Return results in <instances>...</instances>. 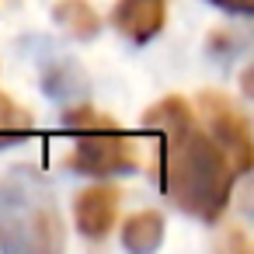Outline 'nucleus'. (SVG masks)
Returning <instances> with one entry per match:
<instances>
[{"label":"nucleus","instance_id":"obj_1","mask_svg":"<svg viewBox=\"0 0 254 254\" xmlns=\"http://www.w3.org/2000/svg\"><path fill=\"white\" fill-rule=\"evenodd\" d=\"M153 115H157L153 122L167 136L164 188L178 198L181 209L212 219L230 195V164H226L223 150L191 126L188 108L181 101H171V105L157 108Z\"/></svg>","mask_w":254,"mask_h":254},{"label":"nucleus","instance_id":"obj_2","mask_svg":"<svg viewBox=\"0 0 254 254\" xmlns=\"http://www.w3.org/2000/svg\"><path fill=\"white\" fill-rule=\"evenodd\" d=\"M0 240L11 251H53L63 244L53 195L35 174L0 181Z\"/></svg>","mask_w":254,"mask_h":254},{"label":"nucleus","instance_id":"obj_3","mask_svg":"<svg viewBox=\"0 0 254 254\" xmlns=\"http://www.w3.org/2000/svg\"><path fill=\"white\" fill-rule=\"evenodd\" d=\"M73 164L84 174H126L132 167V153L119 132H112L105 122H98L84 132H77Z\"/></svg>","mask_w":254,"mask_h":254},{"label":"nucleus","instance_id":"obj_4","mask_svg":"<svg viewBox=\"0 0 254 254\" xmlns=\"http://www.w3.org/2000/svg\"><path fill=\"white\" fill-rule=\"evenodd\" d=\"M112 21L132 42H146L164 25V0H119L112 11Z\"/></svg>","mask_w":254,"mask_h":254},{"label":"nucleus","instance_id":"obj_5","mask_svg":"<svg viewBox=\"0 0 254 254\" xmlns=\"http://www.w3.org/2000/svg\"><path fill=\"white\" fill-rule=\"evenodd\" d=\"M212 143L223 150L226 164L244 171L247 160H251V143H247V126L230 112V108H219L212 115Z\"/></svg>","mask_w":254,"mask_h":254},{"label":"nucleus","instance_id":"obj_6","mask_svg":"<svg viewBox=\"0 0 254 254\" xmlns=\"http://www.w3.org/2000/svg\"><path fill=\"white\" fill-rule=\"evenodd\" d=\"M77 223L87 237H105L115 223V195L105 188L84 191L77 198Z\"/></svg>","mask_w":254,"mask_h":254},{"label":"nucleus","instance_id":"obj_7","mask_svg":"<svg viewBox=\"0 0 254 254\" xmlns=\"http://www.w3.org/2000/svg\"><path fill=\"white\" fill-rule=\"evenodd\" d=\"M160 240H164V219L157 212H139L122 230V244L129 251H153Z\"/></svg>","mask_w":254,"mask_h":254},{"label":"nucleus","instance_id":"obj_8","mask_svg":"<svg viewBox=\"0 0 254 254\" xmlns=\"http://www.w3.org/2000/svg\"><path fill=\"white\" fill-rule=\"evenodd\" d=\"M28 132H32V122L25 119V112L11 105L7 98H0V146H14Z\"/></svg>","mask_w":254,"mask_h":254},{"label":"nucleus","instance_id":"obj_9","mask_svg":"<svg viewBox=\"0 0 254 254\" xmlns=\"http://www.w3.org/2000/svg\"><path fill=\"white\" fill-rule=\"evenodd\" d=\"M73 11H77V18H70V14H56V21H63L73 35H91V32H94V25H98V21H94V14H91L84 4H77V0H73Z\"/></svg>","mask_w":254,"mask_h":254},{"label":"nucleus","instance_id":"obj_10","mask_svg":"<svg viewBox=\"0 0 254 254\" xmlns=\"http://www.w3.org/2000/svg\"><path fill=\"white\" fill-rule=\"evenodd\" d=\"M216 7H223V11H237V14H247L251 7H254V0H212Z\"/></svg>","mask_w":254,"mask_h":254}]
</instances>
